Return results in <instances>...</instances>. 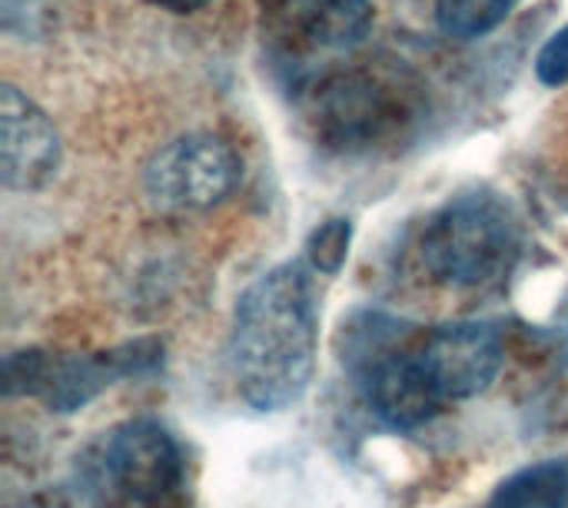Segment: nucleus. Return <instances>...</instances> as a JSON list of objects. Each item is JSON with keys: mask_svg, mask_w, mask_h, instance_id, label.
<instances>
[{"mask_svg": "<svg viewBox=\"0 0 568 508\" xmlns=\"http://www.w3.org/2000/svg\"><path fill=\"white\" fill-rule=\"evenodd\" d=\"M320 316L306 266L263 273L236 303L226 343L236 393L256 413H283L303 399L316 369Z\"/></svg>", "mask_w": 568, "mask_h": 508, "instance_id": "1", "label": "nucleus"}, {"mask_svg": "<svg viewBox=\"0 0 568 508\" xmlns=\"http://www.w3.org/2000/svg\"><path fill=\"white\" fill-rule=\"evenodd\" d=\"M77 473L93 508H186L183 449L156 419L113 426L83 453Z\"/></svg>", "mask_w": 568, "mask_h": 508, "instance_id": "2", "label": "nucleus"}, {"mask_svg": "<svg viewBox=\"0 0 568 508\" xmlns=\"http://www.w3.org/2000/svg\"><path fill=\"white\" fill-rule=\"evenodd\" d=\"M519 253L506 206L489 193H466L436 210L423 230L419 256L429 276L453 289H476L503 280Z\"/></svg>", "mask_w": 568, "mask_h": 508, "instance_id": "3", "label": "nucleus"}, {"mask_svg": "<svg viewBox=\"0 0 568 508\" xmlns=\"http://www.w3.org/2000/svg\"><path fill=\"white\" fill-rule=\"evenodd\" d=\"M160 343L140 339L110 353L93 356H47V353H13L3 366L7 396H37L53 413H77L103 389L126 376H143L160 366Z\"/></svg>", "mask_w": 568, "mask_h": 508, "instance_id": "4", "label": "nucleus"}, {"mask_svg": "<svg viewBox=\"0 0 568 508\" xmlns=\"http://www.w3.org/2000/svg\"><path fill=\"white\" fill-rule=\"evenodd\" d=\"M240 180V160L220 136L186 133L146 163V196L163 213H203L223 203Z\"/></svg>", "mask_w": 568, "mask_h": 508, "instance_id": "5", "label": "nucleus"}, {"mask_svg": "<svg viewBox=\"0 0 568 508\" xmlns=\"http://www.w3.org/2000/svg\"><path fill=\"white\" fill-rule=\"evenodd\" d=\"M363 393L373 416L396 429L409 433L436 419L446 406L443 393L436 389L419 349H396V346H373L363 356Z\"/></svg>", "mask_w": 568, "mask_h": 508, "instance_id": "6", "label": "nucleus"}, {"mask_svg": "<svg viewBox=\"0 0 568 508\" xmlns=\"http://www.w3.org/2000/svg\"><path fill=\"white\" fill-rule=\"evenodd\" d=\"M389 90L393 87L363 70L333 73L316 87L310 100V120L316 133L336 146H366L379 140L396 120Z\"/></svg>", "mask_w": 568, "mask_h": 508, "instance_id": "7", "label": "nucleus"}, {"mask_svg": "<svg viewBox=\"0 0 568 508\" xmlns=\"http://www.w3.org/2000/svg\"><path fill=\"white\" fill-rule=\"evenodd\" d=\"M419 356L446 403L486 393L506 359L503 336L489 323H453L426 336Z\"/></svg>", "mask_w": 568, "mask_h": 508, "instance_id": "8", "label": "nucleus"}, {"mask_svg": "<svg viewBox=\"0 0 568 508\" xmlns=\"http://www.w3.org/2000/svg\"><path fill=\"white\" fill-rule=\"evenodd\" d=\"M60 166V136L50 116L17 87L0 90V173L7 190H40Z\"/></svg>", "mask_w": 568, "mask_h": 508, "instance_id": "9", "label": "nucleus"}, {"mask_svg": "<svg viewBox=\"0 0 568 508\" xmlns=\"http://www.w3.org/2000/svg\"><path fill=\"white\" fill-rule=\"evenodd\" d=\"M293 23L313 47L323 50H349L373 27L369 0H310L293 13Z\"/></svg>", "mask_w": 568, "mask_h": 508, "instance_id": "10", "label": "nucleus"}, {"mask_svg": "<svg viewBox=\"0 0 568 508\" xmlns=\"http://www.w3.org/2000/svg\"><path fill=\"white\" fill-rule=\"evenodd\" d=\"M486 508H568V463L546 459L513 473Z\"/></svg>", "mask_w": 568, "mask_h": 508, "instance_id": "11", "label": "nucleus"}, {"mask_svg": "<svg viewBox=\"0 0 568 508\" xmlns=\"http://www.w3.org/2000/svg\"><path fill=\"white\" fill-rule=\"evenodd\" d=\"M509 7L513 0H436V20L443 33L473 40L496 30L506 20Z\"/></svg>", "mask_w": 568, "mask_h": 508, "instance_id": "12", "label": "nucleus"}, {"mask_svg": "<svg viewBox=\"0 0 568 508\" xmlns=\"http://www.w3.org/2000/svg\"><path fill=\"white\" fill-rule=\"evenodd\" d=\"M349 240H353V223L349 220H326L320 230H313L306 243V260L316 273H339L346 256H349Z\"/></svg>", "mask_w": 568, "mask_h": 508, "instance_id": "13", "label": "nucleus"}, {"mask_svg": "<svg viewBox=\"0 0 568 508\" xmlns=\"http://www.w3.org/2000/svg\"><path fill=\"white\" fill-rule=\"evenodd\" d=\"M536 77L546 87H562V83H568V27L556 30L546 40V47L539 50V57H536Z\"/></svg>", "mask_w": 568, "mask_h": 508, "instance_id": "14", "label": "nucleus"}, {"mask_svg": "<svg viewBox=\"0 0 568 508\" xmlns=\"http://www.w3.org/2000/svg\"><path fill=\"white\" fill-rule=\"evenodd\" d=\"M150 3H156V7H163L170 13H193V10L206 7L210 0H150Z\"/></svg>", "mask_w": 568, "mask_h": 508, "instance_id": "15", "label": "nucleus"}, {"mask_svg": "<svg viewBox=\"0 0 568 508\" xmlns=\"http://www.w3.org/2000/svg\"><path fill=\"white\" fill-rule=\"evenodd\" d=\"M270 3H273L276 10H283V13H290V17H293V13H296L300 7H306L310 0H270Z\"/></svg>", "mask_w": 568, "mask_h": 508, "instance_id": "16", "label": "nucleus"}]
</instances>
